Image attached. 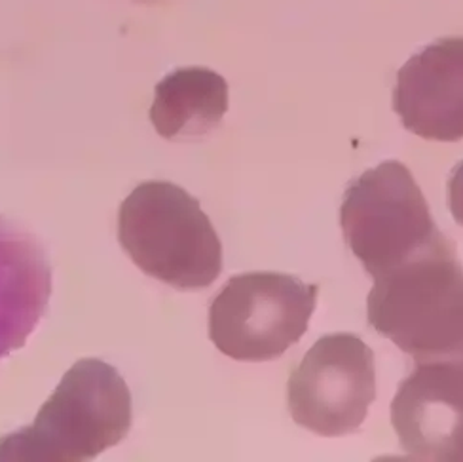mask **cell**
<instances>
[{"mask_svg":"<svg viewBox=\"0 0 463 462\" xmlns=\"http://www.w3.org/2000/svg\"><path fill=\"white\" fill-rule=\"evenodd\" d=\"M366 314L374 330L420 360L463 352V266L447 236L374 278Z\"/></svg>","mask_w":463,"mask_h":462,"instance_id":"cell-2","label":"cell"},{"mask_svg":"<svg viewBox=\"0 0 463 462\" xmlns=\"http://www.w3.org/2000/svg\"><path fill=\"white\" fill-rule=\"evenodd\" d=\"M340 225L347 245L373 278L445 238L411 169L395 160L352 181L340 207Z\"/></svg>","mask_w":463,"mask_h":462,"instance_id":"cell-4","label":"cell"},{"mask_svg":"<svg viewBox=\"0 0 463 462\" xmlns=\"http://www.w3.org/2000/svg\"><path fill=\"white\" fill-rule=\"evenodd\" d=\"M118 240L145 274L177 290H203L222 271V244L200 202L167 181L143 183L124 200Z\"/></svg>","mask_w":463,"mask_h":462,"instance_id":"cell-3","label":"cell"},{"mask_svg":"<svg viewBox=\"0 0 463 462\" xmlns=\"http://www.w3.org/2000/svg\"><path fill=\"white\" fill-rule=\"evenodd\" d=\"M317 294L316 284L291 274L230 278L209 308V339L232 360H276L306 333Z\"/></svg>","mask_w":463,"mask_h":462,"instance_id":"cell-5","label":"cell"},{"mask_svg":"<svg viewBox=\"0 0 463 462\" xmlns=\"http://www.w3.org/2000/svg\"><path fill=\"white\" fill-rule=\"evenodd\" d=\"M288 411L317 436L355 432L376 398L374 354L352 333L321 337L287 384Z\"/></svg>","mask_w":463,"mask_h":462,"instance_id":"cell-6","label":"cell"},{"mask_svg":"<svg viewBox=\"0 0 463 462\" xmlns=\"http://www.w3.org/2000/svg\"><path fill=\"white\" fill-rule=\"evenodd\" d=\"M393 111L418 138L463 140V36L440 38L401 67Z\"/></svg>","mask_w":463,"mask_h":462,"instance_id":"cell-8","label":"cell"},{"mask_svg":"<svg viewBox=\"0 0 463 462\" xmlns=\"http://www.w3.org/2000/svg\"><path fill=\"white\" fill-rule=\"evenodd\" d=\"M52 271L38 240L0 217V358L22 349L46 313Z\"/></svg>","mask_w":463,"mask_h":462,"instance_id":"cell-9","label":"cell"},{"mask_svg":"<svg viewBox=\"0 0 463 462\" xmlns=\"http://www.w3.org/2000/svg\"><path fill=\"white\" fill-rule=\"evenodd\" d=\"M131 428V392L101 360H80L31 427L0 439L3 462H82L118 446Z\"/></svg>","mask_w":463,"mask_h":462,"instance_id":"cell-1","label":"cell"},{"mask_svg":"<svg viewBox=\"0 0 463 462\" xmlns=\"http://www.w3.org/2000/svg\"><path fill=\"white\" fill-rule=\"evenodd\" d=\"M228 111V84L203 67L179 69L158 82L150 120L165 140L205 136Z\"/></svg>","mask_w":463,"mask_h":462,"instance_id":"cell-10","label":"cell"},{"mask_svg":"<svg viewBox=\"0 0 463 462\" xmlns=\"http://www.w3.org/2000/svg\"><path fill=\"white\" fill-rule=\"evenodd\" d=\"M449 204L454 219L463 226V162H459L449 181Z\"/></svg>","mask_w":463,"mask_h":462,"instance_id":"cell-11","label":"cell"},{"mask_svg":"<svg viewBox=\"0 0 463 462\" xmlns=\"http://www.w3.org/2000/svg\"><path fill=\"white\" fill-rule=\"evenodd\" d=\"M392 425L409 458L463 462V352L416 361L393 398Z\"/></svg>","mask_w":463,"mask_h":462,"instance_id":"cell-7","label":"cell"}]
</instances>
